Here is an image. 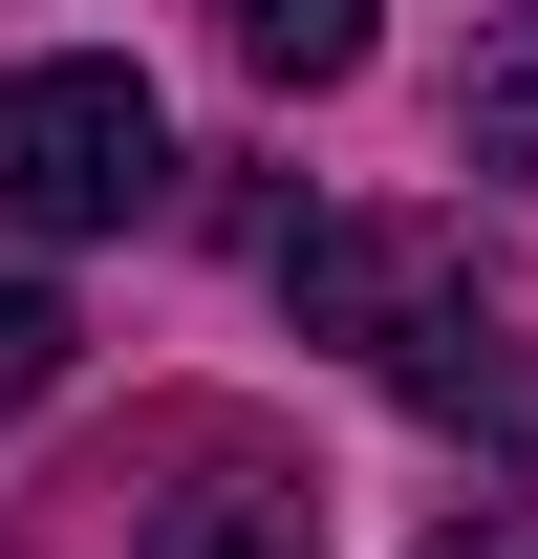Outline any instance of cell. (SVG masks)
I'll return each instance as SVG.
<instances>
[{
  "mask_svg": "<svg viewBox=\"0 0 538 559\" xmlns=\"http://www.w3.org/2000/svg\"><path fill=\"white\" fill-rule=\"evenodd\" d=\"M280 301H302L324 345H366L431 430L538 452V345H517V301H495L453 237H409V215H302V237H280Z\"/></svg>",
  "mask_w": 538,
  "mask_h": 559,
  "instance_id": "1",
  "label": "cell"
},
{
  "mask_svg": "<svg viewBox=\"0 0 538 559\" xmlns=\"http://www.w3.org/2000/svg\"><path fill=\"white\" fill-rule=\"evenodd\" d=\"M173 194V108L130 66H0V215L22 237H130Z\"/></svg>",
  "mask_w": 538,
  "mask_h": 559,
  "instance_id": "2",
  "label": "cell"
},
{
  "mask_svg": "<svg viewBox=\"0 0 538 559\" xmlns=\"http://www.w3.org/2000/svg\"><path fill=\"white\" fill-rule=\"evenodd\" d=\"M108 516H130V495H108ZM130 559H324V495L280 474L259 430H195V495L130 516Z\"/></svg>",
  "mask_w": 538,
  "mask_h": 559,
  "instance_id": "3",
  "label": "cell"
},
{
  "mask_svg": "<svg viewBox=\"0 0 538 559\" xmlns=\"http://www.w3.org/2000/svg\"><path fill=\"white\" fill-rule=\"evenodd\" d=\"M215 22H237L259 86H344V66H366V0H215Z\"/></svg>",
  "mask_w": 538,
  "mask_h": 559,
  "instance_id": "4",
  "label": "cell"
},
{
  "mask_svg": "<svg viewBox=\"0 0 538 559\" xmlns=\"http://www.w3.org/2000/svg\"><path fill=\"white\" fill-rule=\"evenodd\" d=\"M453 151H495V173H538V44H495V66L453 86Z\"/></svg>",
  "mask_w": 538,
  "mask_h": 559,
  "instance_id": "5",
  "label": "cell"
},
{
  "mask_svg": "<svg viewBox=\"0 0 538 559\" xmlns=\"http://www.w3.org/2000/svg\"><path fill=\"white\" fill-rule=\"evenodd\" d=\"M44 388H66V301H44V280H22V259H0V430H22V409H44Z\"/></svg>",
  "mask_w": 538,
  "mask_h": 559,
  "instance_id": "6",
  "label": "cell"
},
{
  "mask_svg": "<svg viewBox=\"0 0 538 559\" xmlns=\"http://www.w3.org/2000/svg\"><path fill=\"white\" fill-rule=\"evenodd\" d=\"M431 559H538V516H453V538H431Z\"/></svg>",
  "mask_w": 538,
  "mask_h": 559,
  "instance_id": "7",
  "label": "cell"
}]
</instances>
